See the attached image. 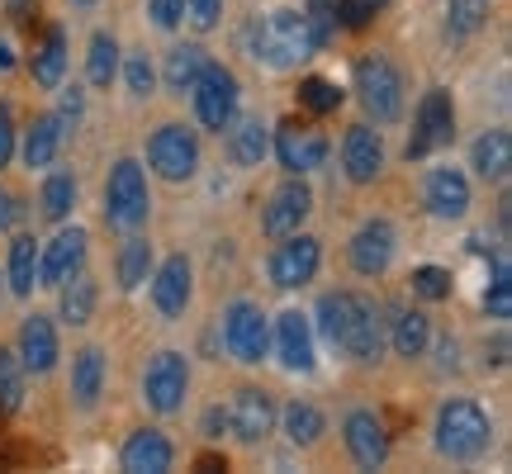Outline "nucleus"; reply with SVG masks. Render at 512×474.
Returning a JSON list of instances; mask_svg holds the SVG:
<instances>
[{"mask_svg": "<svg viewBox=\"0 0 512 474\" xmlns=\"http://www.w3.org/2000/svg\"><path fill=\"white\" fill-rule=\"evenodd\" d=\"M318 332L351 361H380L384 356V318L366 294L337 290L318 299Z\"/></svg>", "mask_w": 512, "mask_h": 474, "instance_id": "obj_1", "label": "nucleus"}, {"mask_svg": "<svg viewBox=\"0 0 512 474\" xmlns=\"http://www.w3.org/2000/svg\"><path fill=\"white\" fill-rule=\"evenodd\" d=\"M323 43H328V38L313 29V19L304 15V10H275V15L247 24V53H252L256 62L275 67V72H285L294 62L313 57Z\"/></svg>", "mask_w": 512, "mask_h": 474, "instance_id": "obj_2", "label": "nucleus"}, {"mask_svg": "<svg viewBox=\"0 0 512 474\" xmlns=\"http://www.w3.org/2000/svg\"><path fill=\"white\" fill-rule=\"evenodd\" d=\"M432 441H437V451L446 460L470 465V460H479L494 446V422H489V413H484L475 399H446L437 408Z\"/></svg>", "mask_w": 512, "mask_h": 474, "instance_id": "obj_3", "label": "nucleus"}, {"mask_svg": "<svg viewBox=\"0 0 512 474\" xmlns=\"http://www.w3.org/2000/svg\"><path fill=\"white\" fill-rule=\"evenodd\" d=\"M152 214V195H147V176L133 157H119L110 166V181H105V223L119 233H138Z\"/></svg>", "mask_w": 512, "mask_h": 474, "instance_id": "obj_4", "label": "nucleus"}, {"mask_svg": "<svg viewBox=\"0 0 512 474\" xmlns=\"http://www.w3.org/2000/svg\"><path fill=\"white\" fill-rule=\"evenodd\" d=\"M356 100L366 105L375 124H399L403 119V72L384 53H366L356 62Z\"/></svg>", "mask_w": 512, "mask_h": 474, "instance_id": "obj_5", "label": "nucleus"}, {"mask_svg": "<svg viewBox=\"0 0 512 474\" xmlns=\"http://www.w3.org/2000/svg\"><path fill=\"white\" fill-rule=\"evenodd\" d=\"M190 100H195V119H200V128L223 133V128L238 119V100H242V86H238V76H233V67L204 62L200 81L190 86Z\"/></svg>", "mask_w": 512, "mask_h": 474, "instance_id": "obj_6", "label": "nucleus"}, {"mask_svg": "<svg viewBox=\"0 0 512 474\" xmlns=\"http://www.w3.org/2000/svg\"><path fill=\"white\" fill-rule=\"evenodd\" d=\"M223 347L242 365H261L271 356V318L252 299H233L223 309Z\"/></svg>", "mask_w": 512, "mask_h": 474, "instance_id": "obj_7", "label": "nucleus"}, {"mask_svg": "<svg viewBox=\"0 0 512 474\" xmlns=\"http://www.w3.org/2000/svg\"><path fill=\"white\" fill-rule=\"evenodd\" d=\"M451 138H456V100H451V91L432 86V91L418 100L413 138L403 147V157H408V162H422V157H432L437 147H451Z\"/></svg>", "mask_w": 512, "mask_h": 474, "instance_id": "obj_8", "label": "nucleus"}, {"mask_svg": "<svg viewBox=\"0 0 512 474\" xmlns=\"http://www.w3.org/2000/svg\"><path fill=\"white\" fill-rule=\"evenodd\" d=\"M147 166L171 185L190 181V176L200 171V138H195V128L162 124L152 138H147Z\"/></svg>", "mask_w": 512, "mask_h": 474, "instance_id": "obj_9", "label": "nucleus"}, {"mask_svg": "<svg viewBox=\"0 0 512 474\" xmlns=\"http://www.w3.org/2000/svg\"><path fill=\"white\" fill-rule=\"evenodd\" d=\"M185 394H190V365H185L181 351H157L143 370V399L157 418H171L185 408Z\"/></svg>", "mask_w": 512, "mask_h": 474, "instance_id": "obj_10", "label": "nucleus"}, {"mask_svg": "<svg viewBox=\"0 0 512 474\" xmlns=\"http://www.w3.org/2000/svg\"><path fill=\"white\" fill-rule=\"evenodd\" d=\"M275 242H280V247H275L271 261H266L271 285H280V290H304L313 275H318V266H323V247H318V237L285 233V237H275Z\"/></svg>", "mask_w": 512, "mask_h": 474, "instance_id": "obj_11", "label": "nucleus"}, {"mask_svg": "<svg viewBox=\"0 0 512 474\" xmlns=\"http://www.w3.org/2000/svg\"><path fill=\"white\" fill-rule=\"evenodd\" d=\"M152 304H157V313H162L166 323H176V318H185V309H190V299H195V266H190V256H166L162 266H152Z\"/></svg>", "mask_w": 512, "mask_h": 474, "instance_id": "obj_12", "label": "nucleus"}, {"mask_svg": "<svg viewBox=\"0 0 512 474\" xmlns=\"http://www.w3.org/2000/svg\"><path fill=\"white\" fill-rule=\"evenodd\" d=\"M271 347H275V356H280V365H285L290 375H313L318 351H313V323H309V313H299V309L275 313Z\"/></svg>", "mask_w": 512, "mask_h": 474, "instance_id": "obj_13", "label": "nucleus"}, {"mask_svg": "<svg viewBox=\"0 0 512 474\" xmlns=\"http://www.w3.org/2000/svg\"><path fill=\"white\" fill-rule=\"evenodd\" d=\"M275 157H280V166L285 171H294V176H309V171H318V166L328 162L332 143L318 133V128H304V124H275Z\"/></svg>", "mask_w": 512, "mask_h": 474, "instance_id": "obj_14", "label": "nucleus"}, {"mask_svg": "<svg viewBox=\"0 0 512 474\" xmlns=\"http://www.w3.org/2000/svg\"><path fill=\"white\" fill-rule=\"evenodd\" d=\"M422 204L427 214L441 223H456L470 214V176L456 166H432L427 181H422Z\"/></svg>", "mask_w": 512, "mask_h": 474, "instance_id": "obj_15", "label": "nucleus"}, {"mask_svg": "<svg viewBox=\"0 0 512 474\" xmlns=\"http://www.w3.org/2000/svg\"><path fill=\"white\" fill-rule=\"evenodd\" d=\"M86 252H91V237L86 228H62V233L38 252V285H67L76 271H86Z\"/></svg>", "mask_w": 512, "mask_h": 474, "instance_id": "obj_16", "label": "nucleus"}, {"mask_svg": "<svg viewBox=\"0 0 512 474\" xmlns=\"http://www.w3.org/2000/svg\"><path fill=\"white\" fill-rule=\"evenodd\" d=\"M342 441H347L351 460H356L361 470H380L384 460H389V432H384V418L380 413H370V408H351L347 418H342Z\"/></svg>", "mask_w": 512, "mask_h": 474, "instance_id": "obj_17", "label": "nucleus"}, {"mask_svg": "<svg viewBox=\"0 0 512 474\" xmlns=\"http://www.w3.org/2000/svg\"><path fill=\"white\" fill-rule=\"evenodd\" d=\"M394 247H399V233H394V223L389 219H370L356 228V237H351V271L356 275H384L389 266H394Z\"/></svg>", "mask_w": 512, "mask_h": 474, "instance_id": "obj_18", "label": "nucleus"}, {"mask_svg": "<svg viewBox=\"0 0 512 474\" xmlns=\"http://www.w3.org/2000/svg\"><path fill=\"white\" fill-rule=\"evenodd\" d=\"M309 214H313V190L304 181H285V185H275L266 209H261V233L266 237L299 233Z\"/></svg>", "mask_w": 512, "mask_h": 474, "instance_id": "obj_19", "label": "nucleus"}, {"mask_svg": "<svg viewBox=\"0 0 512 474\" xmlns=\"http://www.w3.org/2000/svg\"><path fill=\"white\" fill-rule=\"evenodd\" d=\"M228 432L238 441H247V446H261V441L275 432V403L266 389H256V384H247V389H238V399H233V408H228Z\"/></svg>", "mask_w": 512, "mask_h": 474, "instance_id": "obj_20", "label": "nucleus"}, {"mask_svg": "<svg viewBox=\"0 0 512 474\" xmlns=\"http://www.w3.org/2000/svg\"><path fill=\"white\" fill-rule=\"evenodd\" d=\"M342 171H347L351 185L380 181V171H384V138H380V128H370V124H351L347 128V138H342Z\"/></svg>", "mask_w": 512, "mask_h": 474, "instance_id": "obj_21", "label": "nucleus"}, {"mask_svg": "<svg viewBox=\"0 0 512 474\" xmlns=\"http://www.w3.org/2000/svg\"><path fill=\"white\" fill-rule=\"evenodd\" d=\"M119 465H124L128 474H166L176 465V446H171V437L157 432V427H138V432L124 441Z\"/></svg>", "mask_w": 512, "mask_h": 474, "instance_id": "obj_22", "label": "nucleus"}, {"mask_svg": "<svg viewBox=\"0 0 512 474\" xmlns=\"http://www.w3.org/2000/svg\"><path fill=\"white\" fill-rule=\"evenodd\" d=\"M62 356V342H57V328L48 313H29L24 328H19V361L29 375H48Z\"/></svg>", "mask_w": 512, "mask_h": 474, "instance_id": "obj_23", "label": "nucleus"}, {"mask_svg": "<svg viewBox=\"0 0 512 474\" xmlns=\"http://www.w3.org/2000/svg\"><path fill=\"white\" fill-rule=\"evenodd\" d=\"M62 138H67V128H62V119H57V114H34L15 152L24 157V166H29V171H43V166L57 162V152H62Z\"/></svg>", "mask_w": 512, "mask_h": 474, "instance_id": "obj_24", "label": "nucleus"}, {"mask_svg": "<svg viewBox=\"0 0 512 474\" xmlns=\"http://www.w3.org/2000/svg\"><path fill=\"white\" fill-rule=\"evenodd\" d=\"M29 76H34L38 91H57L62 86V76H67V29L62 24H53L43 34V43L29 53Z\"/></svg>", "mask_w": 512, "mask_h": 474, "instance_id": "obj_25", "label": "nucleus"}, {"mask_svg": "<svg viewBox=\"0 0 512 474\" xmlns=\"http://www.w3.org/2000/svg\"><path fill=\"white\" fill-rule=\"evenodd\" d=\"M470 166H475L479 181H508L512 171V133L508 128H489V133H479L475 147H470Z\"/></svg>", "mask_w": 512, "mask_h": 474, "instance_id": "obj_26", "label": "nucleus"}, {"mask_svg": "<svg viewBox=\"0 0 512 474\" xmlns=\"http://www.w3.org/2000/svg\"><path fill=\"white\" fill-rule=\"evenodd\" d=\"M389 323V347H394V356H403V361H413V356H422V351L432 347V318L422 309H394V318H384Z\"/></svg>", "mask_w": 512, "mask_h": 474, "instance_id": "obj_27", "label": "nucleus"}, {"mask_svg": "<svg viewBox=\"0 0 512 474\" xmlns=\"http://www.w3.org/2000/svg\"><path fill=\"white\" fill-rule=\"evenodd\" d=\"M152 266H157L152 242H147L143 233H128V242L119 247V256H114V280H119V290H124V294L143 290L147 275H152Z\"/></svg>", "mask_w": 512, "mask_h": 474, "instance_id": "obj_28", "label": "nucleus"}, {"mask_svg": "<svg viewBox=\"0 0 512 474\" xmlns=\"http://www.w3.org/2000/svg\"><path fill=\"white\" fill-rule=\"evenodd\" d=\"M271 152V128L261 119H233L228 124V162L233 166H261V157Z\"/></svg>", "mask_w": 512, "mask_h": 474, "instance_id": "obj_29", "label": "nucleus"}, {"mask_svg": "<svg viewBox=\"0 0 512 474\" xmlns=\"http://www.w3.org/2000/svg\"><path fill=\"white\" fill-rule=\"evenodd\" d=\"M275 418H280V427H285L290 446H299V451L318 446V441H323V432H328V418H323V408H318V403H309V399L285 403V413H275Z\"/></svg>", "mask_w": 512, "mask_h": 474, "instance_id": "obj_30", "label": "nucleus"}, {"mask_svg": "<svg viewBox=\"0 0 512 474\" xmlns=\"http://www.w3.org/2000/svg\"><path fill=\"white\" fill-rule=\"evenodd\" d=\"M100 394H105V351L81 347L72 361V399H76V408H95Z\"/></svg>", "mask_w": 512, "mask_h": 474, "instance_id": "obj_31", "label": "nucleus"}, {"mask_svg": "<svg viewBox=\"0 0 512 474\" xmlns=\"http://www.w3.org/2000/svg\"><path fill=\"white\" fill-rule=\"evenodd\" d=\"M204 48L200 43H176L171 53H166V62H162V81H166V91L171 95H190V86L200 81V72H204Z\"/></svg>", "mask_w": 512, "mask_h": 474, "instance_id": "obj_32", "label": "nucleus"}, {"mask_svg": "<svg viewBox=\"0 0 512 474\" xmlns=\"http://www.w3.org/2000/svg\"><path fill=\"white\" fill-rule=\"evenodd\" d=\"M5 280H10V294H19V299L34 294V285H38V242H34V233H15Z\"/></svg>", "mask_w": 512, "mask_h": 474, "instance_id": "obj_33", "label": "nucleus"}, {"mask_svg": "<svg viewBox=\"0 0 512 474\" xmlns=\"http://www.w3.org/2000/svg\"><path fill=\"white\" fill-rule=\"evenodd\" d=\"M62 290V323H72V328H86L95 318V304H100V285H95L86 271H76L67 285H57Z\"/></svg>", "mask_w": 512, "mask_h": 474, "instance_id": "obj_34", "label": "nucleus"}, {"mask_svg": "<svg viewBox=\"0 0 512 474\" xmlns=\"http://www.w3.org/2000/svg\"><path fill=\"white\" fill-rule=\"evenodd\" d=\"M114 76H119V38L100 29L91 38V53H86V81H91L95 91H110Z\"/></svg>", "mask_w": 512, "mask_h": 474, "instance_id": "obj_35", "label": "nucleus"}, {"mask_svg": "<svg viewBox=\"0 0 512 474\" xmlns=\"http://www.w3.org/2000/svg\"><path fill=\"white\" fill-rule=\"evenodd\" d=\"M494 15V0H446V34L475 38Z\"/></svg>", "mask_w": 512, "mask_h": 474, "instance_id": "obj_36", "label": "nucleus"}, {"mask_svg": "<svg viewBox=\"0 0 512 474\" xmlns=\"http://www.w3.org/2000/svg\"><path fill=\"white\" fill-rule=\"evenodd\" d=\"M38 204H43V219H53V223L67 219L76 209V176L72 171H53V176L43 181V190H38Z\"/></svg>", "mask_w": 512, "mask_h": 474, "instance_id": "obj_37", "label": "nucleus"}, {"mask_svg": "<svg viewBox=\"0 0 512 474\" xmlns=\"http://www.w3.org/2000/svg\"><path fill=\"white\" fill-rule=\"evenodd\" d=\"M24 380H29V370L19 361V351L0 347V413H19L24 408Z\"/></svg>", "mask_w": 512, "mask_h": 474, "instance_id": "obj_38", "label": "nucleus"}, {"mask_svg": "<svg viewBox=\"0 0 512 474\" xmlns=\"http://www.w3.org/2000/svg\"><path fill=\"white\" fill-rule=\"evenodd\" d=\"M342 105V91L332 86L328 76H304L299 81V110H309V114H332Z\"/></svg>", "mask_w": 512, "mask_h": 474, "instance_id": "obj_39", "label": "nucleus"}, {"mask_svg": "<svg viewBox=\"0 0 512 474\" xmlns=\"http://www.w3.org/2000/svg\"><path fill=\"white\" fill-rule=\"evenodd\" d=\"M484 313L498 318V323L512 318V275H508V261H503V256L494 261V280H489V290H484Z\"/></svg>", "mask_w": 512, "mask_h": 474, "instance_id": "obj_40", "label": "nucleus"}, {"mask_svg": "<svg viewBox=\"0 0 512 474\" xmlns=\"http://www.w3.org/2000/svg\"><path fill=\"white\" fill-rule=\"evenodd\" d=\"M413 294L427 299V304L451 299V271H446V266H418V271H413Z\"/></svg>", "mask_w": 512, "mask_h": 474, "instance_id": "obj_41", "label": "nucleus"}, {"mask_svg": "<svg viewBox=\"0 0 512 474\" xmlns=\"http://www.w3.org/2000/svg\"><path fill=\"white\" fill-rule=\"evenodd\" d=\"M124 81H128V91L138 95V100H143V95H152V86H157V67L147 62V53L128 57V62H124Z\"/></svg>", "mask_w": 512, "mask_h": 474, "instance_id": "obj_42", "label": "nucleus"}, {"mask_svg": "<svg viewBox=\"0 0 512 474\" xmlns=\"http://www.w3.org/2000/svg\"><path fill=\"white\" fill-rule=\"evenodd\" d=\"M62 91V100H57V119H62V128H76L81 119H86V91L81 86H57Z\"/></svg>", "mask_w": 512, "mask_h": 474, "instance_id": "obj_43", "label": "nucleus"}, {"mask_svg": "<svg viewBox=\"0 0 512 474\" xmlns=\"http://www.w3.org/2000/svg\"><path fill=\"white\" fill-rule=\"evenodd\" d=\"M185 19H190L200 34H209V29H219L223 0H185Z\"/></svg>", "mask_w": 512, "mask_h": 474, "instance_id": "obj_44", "label": "nucleus"}, {"mask_svg": "<svg viewBox=\"0 0 512 474\" xmlns=\"http://www.w3.org/2000/svg\"><path fill=\"white\" fill-rule=\"evenodd\" d=\"M370 15H375V10H370L366 0H337V10H332V24H337V29H366Z\"/></svg>", "mask_w": 512, "mask_h": 474, "instance_id": "obj_45", "label": "nucleus"}, {"mask_svg": "<svg viewBox=\"0 0 512 474\" xmlns=\"http://www.w3.org/2000/svg\"><path fill=\"white\" fill-rule=\"evenodd\" d=\"M15 147H19V128H15V110L0 100V171L15 162Z\"/></svg>", "mask_w": 512, "mask_h": 474, "instance_id": "obj_46", "label": "nucleus"}, {"mask_svg": "<svg viewBox=\"0 0 512 474\" xmlns=\"http://www.w3.org/2000/svg\"><path fill=\"white\" fill-rule=\"evenodd\" d=\"M147 15H152V24L157 29H181V19H185V0H147Z\"/></svg>", "mask_w": 512, "mask_h": 474, "instance_id": "obj_47", "label": "nucleus"}, {"mask_svg": "<svg viewBox=\"0 0 512 474\" xmlns=\"http://www.w3.org/2000/svg\"><path fill=\"white\" fill-rule=\"evenodd\" d=\"M19 214H24V204H19L15 195H10V190L0 185V233H10V228L19 223Z\"/></svg>", "mask_w": 512, "mask_h": 474, "instance_id": "obj_48", "label": "nucleus"}, {"mask_svg": "<svg viewBox=\"0 0 512 474\" xmlns=\"http://www.w3.org/2000/svg\"><path fill=\"white\" fill-rule=\"evenodd\" d=\"M200 427H204V437H209V441H219L223 432H228V408H209Z\"/></svg>", "mask_w": 512, "mask_h": 474, "instance_id": "obj_49", "label": "nucleus"}, {"mask_svg": "<svg viewBox=\"0 0 512 474\" xmlns=\"http://www.w3.org/2000/svg\"><path fill=\"white\" fill-rule=\"evenodd\" d=\"M437 356H441V370H456V365H460V342H456V337H441Z\"/></svg>", "mask_w": 512, "mask_h": 474, "instance_id": "obj_50", "label": "nucleus"}, {"mask_svg": "<svg viewBox=\"0 0 512 474\" xmlns=\"http://www.w3.org/2000/svg\"><path fill=\"white\" fill-rule=\"evenodd\" d=\"M503 361H508V337L498 332V337H494V356L484 351V365H503Z\"/></svg>", "mask_w": 512, "mask_h": 474, "instance_id": "obj_51", "label": "nucleus"}, {"mask_svg": "<svg viewBox=\"0 0 512 474\" xmlns=\"http://www.w3.org/2000/svg\"><path fill=\"white\" fill-rule=\"evenodd\" d=\"M34 5H38V0H10V5H5V15H10V19H24L29 10H34Z\"/></svg>", "mask_w": 512, "mask_h": 474, "instance_id": "obj_52", "label": "nucleus"}, {"mask_svg": "<svg viewBox=\"0 0 512 474\" xmlns=\"http://www.w3.org/2000/svg\"><path fill=\"white\" fill-rule=\"evenodd\" d=\"M15 67V48L10 43H0V72H10Z\"/></svg>", "mask_w": 512, "mask_h": 474, "instance_id": "obj_53", "label": "nucleus"}, {"mask_svg": "<svg viewBox=\"0 0 512 474\" xmlns=\"http://www.w3.org/2000/svg\"><path fill=\"white\" fill-rule=\"evenodd\" d=\"M366 5H370V10H375V15H380V10H384V5H389V0H366Z\"/></svg>", "mask_w": 512, "mask_h": 474, "instance_id": "obj_54", "label": "nucleus"}, {"mask_svg": "<svg viewBox=\"0 0 512 474\" xmlns=\"http://www.w3.org/2000/svg\"><path fill=\"white\" fill-rule=\"evenodd\" d=\"M72 5H95V0H72Z\"/></svg>", "mask_w": 512, "mask_h": 474, "instance_id": "obj_55", "label": "nucleus"}]
</instances>
